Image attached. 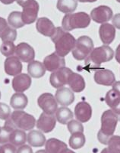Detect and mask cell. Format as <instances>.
<instances>
[{
    "mask_svg": "<svg viewBox=\"0 0 120 153\" xmlns=\"http://www.w3.org/2000/svg\"><path fill=\"white\" fill-rule=\"evenodd\" d=\"M73 113L69 108L66 106H62L57 109L56 112V120L61 124H67L70 120H73Z\"/></svg>",
    "mask_w": 120,
    "mask_h": 153,
    "instance_id": "83f0119b",
    "label": "cell"
},
{
    "mask_svg": "<svg viewBox=\"0 0 120 153\" xmlns=\"http://www.w3.org/2000/svg\"><path fill=\"white\" fill-rule=\"evenodd\" d=\"M0 153H2V146H0Z\"/></svg>",
    "mask_w": 120,
    "mask_h": 153,
    "instance_id": "f907efd6",
    "label": "cell"
},
{
    "mask_svg": "<svg viewBox=\"0 0 120 153\" xmlns=\"http://www.w3.org/2000/svg\"><path fill=\"white\" fill-rule=\"evenodd\" d=\"M2 153H16L17 149L16 146L12 145V143H5L2 146Z\"/></svg>",
    "mask_w": 120,
    "mask_h": 153,
    "instance_id": "74e56055",
    "label": "cell"
},
{
    "mask_svg": "<svg viewBox=\"0 0 120 153\" xmlns=\"http://www.w3.org/2000/svg\"><path fill=\"white\" fill-rule=\"evenodd\" d=\"M72 72V70L65 67L52 72L50 76V84L56 89L64 87L68 84V79Z\"/></svg>",
    "mask_w": 120,
    "mask_h": 153,
    "instance_id": "52a82bcc",
    "label": "cell"
},
{
    "mask_svg": "<svg viewBox=\"0 0 120 153\" xmlns=\"http://www.w3.org/2000/svg\"><path fill=\"white\" fill-rule=\"evenodd\" d=\"M97 1V0H78V2H94Z\"/></svg>",
    "mask_w": 120,
    "mask_h": 153,
    "instance_id": "bcb514c9",
    "label": "cell"
},
{
    "mask_svg": "<svg viewBox=\"0 0 120 153\" xmlns=\"http://www.w3.org/2000/svg\"><path fill=\"white\" fill-rule=\"evenodd\" d=\"M28 75L34 78H40L46 73V69L41 62L37 61H32L28 65Z\"/></svg>",
    "mask_w": 120,
    "mask_h": 153,
    "instance_id": "d4e9b609",
    "label": "cell"
},
{
    "mask_svg": "<svg viewBox=\"0 0 120 153\" xmlns=\"http://www.w3.org/2000/svg\"><path fill=\"white\" fill-rule=\"evenodd\" d=\"M31 76L26 74H20L12 80V88L16 93H23L30 88Z\"/></svg>",
    "mask_w": 120,
    "mask_h": 153,
    "instance_id": "ac0fdd59",
    "label": "cell"
},
{
    "mask_svg": "<svg viewBox=\"0 0 120 153\" xmlns=\"http://www.w3.org/2000/svg\"><path fill=\"white\" fill-rule=\"evenodd\" d=\"M105 101L116 114L120 115V96L113 90L106 93Z\"/></svg>",
    "mask_w": 120,
    "mask_h": 153,
    "instance_id": "7402d4cb",
    "label": "cell"
},
{
    "mask_svg": "<svg viewBox=\"0 0 120 153\" xmlns=\"http://www.w3.org/2000/svg\"><path fill=\"white\" fill-rule=\"evenodd\" d=\"M51 39L55 45L56 53L62 57L72 52L76 42V39L72 34L65 31L61 27H57Z\"/></svg>",
    "mask_w": 120,
    "mask_h": 153,
    "instance_id": "6da1fadb",
    "label": "cell"
},
{
    "mask_svg": "<svg viewBox=\"0 0 120 153\" xmlns=\"http://www.w3.org/2000/svg\"><path fill=\"white\" fill-rule=\"evenodd\" d=\"M78 0H58L56 7L62 13L69 14L77 9Z\"/></svg>",
    "mask_w": 120,
    "mask_h": 153,
    "instance_id": "f1b7e54d",
    "label": "cell"
},
{
    "mask_svg": "<svg viewBox=\"0 0 120 153\" xmlns=\"http://www.w3.org/2000/svg\"><path fill=\"white\" fill-rule=\"evenodd\" d=\"M16 153H33V150L28 145H23L18 149Z\"/></svg>",
    "mask_w": 120,
    "mask_h": 153,
    "instance_id": "f35d334b",
    "label": "cell"
},
{
    "mask_svg": "<svg viewBox=\"0 0 120 153\" xmlns=\"http://www.w3.org/2000/svg\"><path fill=\"white\" fill-rule=\"evenodd\" d=\"M4 69L5 74L9 76H17L22 71V65L17 56H10L5 59L4 62Z\"/></svg>",
    "mask_w": 120,
    "mask_h": 153,
    "instance_id": "5bb4252c",
    "label": "cell"
},
{
    "mask_svg": "<svg viewBox=\"0 0 120 153\" xmlns=\"http://www.w3.org/2000/svg\"><path fill=\"white\" fill-rule=\"evenodd\" d=\"M16 46L14 42H3L0 47V51L5 57H10L15 53Z\"/></svg>",
    "mask_w": 120,
    "mask_h": 153,
    "instance_id": "d6a6232c",
    "label": "cell"
},
{
    "mask_svg": "<svg viewBox=\"0 0 120 153\" xmlns=\"http://www.w3.org/2000/svg\"><path fill=\"white\" fill-rule=\"evenodd\" d=\"M10 119L18 129L30 131L36 126L34 117L22 110H15L10 116Z\"/></svg>",
    "mask_w": 120,
    "mask_h": 153,
    "instance_id": "8992f818",
    "label": "cell"
},
{
    "mask_svg": "<svg viewBox=\"0 0 120 153\" xmlns=\"http://www.w3.org/2000/svg\"><path fill=\"white\" fill-rule=\"evenodd\" d=\"M115 58L117 62L120 64V44L118 45V47H117L116 50Z\"/></svg>",
    "mask_w": 120,
    "mask_h": 153,
    "instance_id": "7bdbcfd3",
    "label": "cell"
},
{
    "mask_svg": "<svg viewBox=\"0 0 120 153\" xmlns=\"http://www.w3.org/2000/svg\"><path fill=\"white\" fill-rule=\"evenodd\" d=\"M55 98L59 104L62 106H68L74 102L75 95L71 89L62 87L56 91Z\"/></svg>",
    "mask_w": 120,
    "mask_h": 153,
    "instance_id": "e0dca14e",
    "label": "cell"
},
{
    "mask_svg": "<svg viewBox=\"0 0 120 153\" xmlns=\"http://www.w3.org/2000/svg\"><path fill=\"white\" fill-rule=\"evenodd\" d=\"M28 103V97L23 93H15L12 96L10 100L11 106L16 110H24Z\"/></svg>",
    "mask_w": 120,
    "mask_h": 153,
    "instance_id": "4316f807",
    "label": "cell"
},
{
    "mask_svg": "<svg viewBox=\"0 0 120 153\" xmlns=\"http://www.w3.org/2000/svg\"><path fill=\"white\" fill-rule=\"evenodd\" d=\"M8 23L12 28H21L24 26V23L22 20L21 12H12L8 17Z\"/></svg>",
    "mask_w": 120,
    "mask_h": 153,
    "instance_id": "1f68e13d",
    "label": "cell"
},
{
    "mask_svg": "<svg viewBox=\"0 0 120 153\" xmlns=\"http://www.w3.org/2000/svg\"><path fill=\"white\" fill-rule=\"evenodd\" d=\"M15 54L20 61L25 63L34 61L35 57L34 49L25 42H21L16 46Z\"/></svg>",
    "mask_w": 120,
    "mask_h": 153,
    "instance_id": "7c38bea8",
    "label": "cell"
},
{
    "mask_svg": "<svg viewBox=\"0 0 120 153\" xmlns=\"http://www.w3.org/2000/svg\"><path fill=\"white\" fill-rule=\"evenodd\" d=\"M36 28L37 31L41 35L51 38L55 33L56 28L50 19L46 17L38 19L36 23Z\"/></svg>",
    "mask_w": 120,
    "mask_h": 153,
    "instance_id": "ffe728a7",
    "label": "cell"
},
{
    "mask_svg": "<svg viewBox=\"0 0 120 153\" xmlns=\"http://www.w3.org/2000/svg\"><path fill=\"white\" fill-rule=\"evenodd\" d=\"M62 153H75V152L74 151H72V150H70V149H65V150H64L63 152H62Z\"/></svg>",
    "mask_w": 120,
    "mask_h": 153,
    "instance_id": "7dc6e473",
    "label": "cell"
},
{
    "mask_svg": "<svg viewBox=\"0 0 120 153\" xmlns=\"http://www.w3.org/2000/svg\"><path fill=\"white\" fill-rule=\"evenodd\" d=\"M100 153H110V152H109L107 148H105V149H103V150H102V152Z\"/></svg>",
    "mask_w": 120,
    "mask_h": 153,
    "instance_id": "681fc988",
    "label": "cell"
},
{
    "mask_svg": "<svg viewBox=\"0 0 120 153\" xmlns=\"http://www.w3.org/2000/svg\"><path fill=\"white\" fill-rule=\"evenodd\" d=\"M37 103L43 113L48 114H54L58 109V103L55 97L50 93H45L40 96Z\"/></svg>",
    "mask_w": 120,
    "mask_h": 153,
    "instance_id": "ba28073f",
    "label": "cell"
},
{
    "mask_svg": "<svg viewBox=\"0 0 120 153\" xmlns=\"http://www.w3.org/2000/svg\"><path fill=\"white\" fill-rule=\"evenodd\" d=\"M39 12V4L36 0H32L23 7L21 17L24 24L30 25L34 22Z\"/></svg>",
    "mask_w": 120,
    "mask_h": 153,
    "instance_id": "30bf717a",
    "label": "cell"
},
{
    "mask_svg": "<svg viewBox=\"0 0 120 153\" xmlns=\"http://www.w3.org/2000/svg\"><path fill=\"white\" fill-rule=\"evenodd\" d=\"M9 26H8L7 21L5 19H3V18L0 17V38L2 37L3 32Z\"/></svg>",
    "mask_w": 120,
    "mask_h": 153,
    "instance_id": "ab89813d",
    "label": "cell"
},
{
    "mask_svg": "<svg viewBox=\"0 0 120 153\" xmlns=\"http://www.w3.org/2000/svg\"><path fill=\"white\" fill-rule=\"evenodd\" d=\"M119 120H120V119H119Z\"/></svg>",
    "mask_w": 120,
    "mask_h": 153,
    "instance_id": "11a10c76",
    "label": "cell"
},
{
    "mask_svg": "<svg viewBox=\"0 0 120 153\" xmlns=\"http://www.w3.org/2000/svg\"><path fill=\"white\" fill-rule=\"evenodd\" d=\"M94 49V42L90 37H79L75 42V45L72 51V56L77 61H83L86 59L88 56Z\"/></svg>",
    "mask_w": 120,
    "mask_h": 153,
    "instance_id": "5b68a950",
    "label": "cell"
},
{
    "mask_svg": "<svg viewBox=\"0 0 120 153\" xmlns=\"http://www.w3.org/2000/svg\"><path fill=\"white\" fill-rule=\"evenodd\" d=\"M91 23V16L86 12L66 14L62 19V28L65 31H70L77 28H85Z\"/></svg>",
    "mask_w": 120,
    "mask_h": 153,
    "instance_id": "277c9868",
    "label": "cell"
},
{
    "mask_svg": "<svg viewBox=\"0 0 120 153\" xmlns=\"http://www.w3.org/2000/svg\"><path fill=\"white\" fill-rule=\"evenodd\" d=\"M31 1H32V0H17L16 2H17V3L20 6H21V7L23 8L24 5L28 4L30 2H31Z\"/></svg>",
    "mask_w": 120,
    "mask_h": 153,
    "instance_id": "ee69618b",
    "label": "cell"
},
{
    "mask_svg": "<svg viewBox=\"0 0 120 153\" xmlns=\"http://www.w3.org/2000/svg\"><path fill=\"white\" fill-rule=\"evenodd\" d=\"M94 78L97 84L100 85L113 86L116 82L115 74L112 71L107 69L97 70Z\"/></svg>",
    "mask_w": 120,
    "mask_h": 153,
    "instance_id": "2e32d148",
    "label": "cell"
},
{
    "mask_svg": "<svg viewBox=\"0 0 120 153\" xmlns=\"http://www.w3.org/2000/svg\"><path fill=\"white\" fill-rule=\"evenodd\" d=\"M99 35L101 42L105 45H108L115 39L116 28L110 23H103L100 27Z\"/></svg>",
    "mask_w": 120,
    "mask_h": 153,
    "instance_id": "d6986e66",
    "label": "cell"
},
{
    "mask_svg": "<svg viewBox=\"0 0 120 153\" xmlns=\"http://www.w3.org/2000/svg\"><path fill=\"white\" fill-rule=\"evenodd\" d=\"M67 127L71 134L84 132V127H83L82 124L81 123V122L78 121V120H70L67 123Z\"/></svg>",
    "mask_w": 120,
    "mask_h": 153,
    "instance_id": "d590c367",
    "label": "cell"
},
{
    "mask_svg": "<svg viewBox=\"0 0 120 153\" xmlns=\"http://www.w3.org/2000/svg\"><path fill=\"white\" fill-rule=\"evenodd\" d=\"M65 149H67V145L55 138L48 139L45 143V150L48 153H62Z\"/></svg>",
    "mask_w": 120,
    "mask_h": 153,
    "instance_id": "603a6c76",
    "label": "cell"
},
{
    "mask_svg": "<svg viewBox=\"0 0 120 153\" xmlns=\"http://www.w3.org/2000/svg\"><path fill=\"white\" fill-rule=\"evenodd\" d=\"M56 124V118L54 114L43 113L37 121V127L42 132L49 133L54 129Z\"/></svg>",
    "mask_w": 120,
    "mask_h": 153,
    "instance_id": "8fae6325",
    "label": "cell"
},
{
    "mask_svg": "<svg viewBox=\"0 0 120 153\" xmlns=\"http://www.w3.org/2000/svg\"><path fill=\"white\" fill-rule=\"evenodd\" d=\"M27 141L29 146L33 147H41L46 143V137L42 132L32 130L27 135Z\"/></svg>",
    "mask_w": 120,
    "mask_h": 153,
    "instance_id": "cb8c5ba5",
    "label": "cell"
},
{
    "mask_svg": "<svg viewBox=\"0 0 120 153\" xmlns=\"http://www.w3.org/2000/svg\"><path fill=\"white\" fill-rule=\"evenodd\" d=\"M11 110L7 104L0 103V120H6L10 117Z\"/></svg>",
    "mask_w": 120,
    "mask_h": 153,
    "instance_id": "8d00e7d4",
    "label": "cell"
},
{
    "mask_svg": "<svg viewBox=\"0 0 120 153\" xmlns=\"http://www.w3.org/2000/svg\"><path fill=\"white\" fill-rule=\"evenodd\" d=\"M17 129L15 124L9 117L8 120H5V123L2 127H1L0 130V144H5L9 143V137L12 131Z\"/></svg>",
    "mask_w": 120,
    "mask_h": 153,
    "instance_id": "484cf974",
    "label": "cell"
},
{
    "mask_svg": "<svg viewBox=\"0 0 120 153\" xmlns=\"http://www.w3.org/2000/svg\"><path fill=\"white\" fill-rule=\"evenodd\" d=\"M0 1H1L2 3L5 4V5H10V4L13 3V2H15L17 0H0Z\"/></svg>",
    "mask_w": 120,
    "mask_h": 153,
    "instance_id": "f6af8a7d",
    "label": "cell"
},
{
    "mask_svg": "<svg viewBox=\"0 0 120 153\" xmlns=\"http://www.w3.org/2000/svg\"><path fill=\"white\" fill-rule=\"evenodd\" d=\"M112 24L116 28L120 29V13L115 15L112 19Z\"/></svg>",
    "mask_w": 120,
    "mask_h": 153,
    "instance_id": "60d3db41",
    "label": "cell"
},
{
    "mask_svg": "<svg viewBox=\"0 0 120 153\" xmlns=\"http://www.w3.org/2000/svg\"><path fill=\"white\" fill-rule=\"evenodd\" d=\"M75 115L78 121L87 123L92 117V108L88 103L85 101H81L75 107Z\"/></svg>",
    "mask_w": 120,
    "mask_h": 153,
    "instance_id": "9a60e30c",
    "label": "cell"
},
{
    "mask_svg": "<svg viewBox=\"0 0 120 153\" xmlns=\"http://www.w3.org/2000/svg\"><path fill=\"white\" fill-rule=\"evenodd\" d=\"M112 90H113L116 94H118L120 96V81H116L113 84V89Z\"/></svg>",
    "mask_w": 120,
    "mask_h": 153,
    "instance_id": "b9f144b4",
    "label": "cell"
},
{
    "mask_svg": "<svg viewBox=\"0 0 120 153\" xmlns=\"http://www.w3.org/2000/svg\"><path fill=\"white\" fill-rule=\"evenodd\" d=\"M35 153H48L46 150H38L37 152H36Z\"/></svg>",
    "mask_w": 120,
    "mask_h": 153,
    "instance_id": "c3c4849f",
    "label": "cell"
},
{
    "mask_svg": "<svg viewBox=\"0 0 120 153\" xmlns=\"http://www.w3.org/2000/svg\"><path fill=\"white\" fill-rule=\"evenodd\" d=\"M86 142L85 136L83 132H76L71 134L69 139V146L73 149H78L82 148Z\"/></svg>",
    "mask_w": 120,
    "mask_h": 153,
    "instance_id": "4dcf8cb0",
    "label": "cell"
},
{
    "mask_svg": "<svg viewBox=\"0 0 120 153\" xmlns=\"http://www.w3.org/2000/svg\"><path fill=\"white\" fill-rule=\"evenodd\" d=\"M114 57V51L108 45L94 48L85 59V65L89 69L99 68L101 64L111 61Z\"/></svg>",
    "mask_w": 120,
    "mask_h": 153,
    "instance_id": "3957f363",
    "label": "cell"
},
{
    "mask_svg": "<svg viewBox=\"0 0 120 153\" xmlns=\"http://www.w3.org/2000/svg\"><path fill=\"white\" fill-rule=\"evenodd\" d=\"M116 1H117V2H120V0H116Z\"/></svg>",
    "mask_w": 120,
    "mask_h": 153,
    "instance_id": "816d5d0a",
    "label": "cell"
},
{
    "mask_svg": "<svg viewBox=\"0 0 120 153\" xmlns=\"http://www.w3.org/2000/svg\"><path fill=\"white\" fill-rule=\"evenodd\" d=\"M108 149L110 153H120V136H113L109 139L107 143Z\"/></svg>",
    "mask_w": 120,
    "mask_h": 153,
    "instance_id": "836d02e7",
    "label": "cell"
},
{
    "mask_svg": "<svg viewBox=\"0 0 120 153\" xmlns=\"http://www.w3.org/2000/svg\"><path fill=\"white\" fill-rule=\"evenodd\" d=\"M17 38V31L15 28L8 27L2 34V42H14Z\"/></svg>",
    "mask_w": 120,
    "mask_h": 153,
    "instance_id": "e575fe53",
    "label": "cell"
},
{
    "mask_svg": "<svg viewBox=\"0 0 120 153\" xmlns=\"http://www.w3.org/2000/svg\"><path fill=\"white\" fill-rule=\"evenodd\" d=\"M113 16V10L106 5H100L93 9L91 12V18L93 21L100 24H103L109 22Z\"/></svg>",
    "mask_w": 120,
    "mask_h": 153,
    "instance_id": "9c48e42d",
    "label": "cell"
},
{
    "mask_svg": "<svg viewBox=\"0 0 120 153\" xmlns=\"http://www.w3.org/2000/svg\"><path fill=\"white\" fill-rule=\"evenodd\" d=\"M0 99H1V92H0Z\"/></svg>",
    "mask_w": 120,
    "mask_h": 153,
    "instance_id": "f5cc1de1",
    "label": "cell"
},
{
    "mask_svg": "<svg viewBox=\"0 0 120 153\" xmlns=\"http://www.w3.org/2000/svg\"><path fill=\"white\" fill-rule=\"evenodd\" d=\"M0 130H1V127H0Z\"/></svg>",
    "mask_w": 120,
    "mask_h": 153,
    "instance_id": "db71d44e",
    "label": "cell"
},
{
    "mask_svg": "<svg viewBox=\"0 0 120 153\" xmlns=\"http://www.w3.org/2000/svg\"><path fill=\"white\" fill-rule=\"evenodd\" d=\"M118 120V116L112 110H106L102 114L101 128L97 133V139L100 143L107 145L109 139L115 132Z\"/></svg>",
    "mask_w": 120,
    "mask_h": 153,
    "instance_id": "7a4b0ae2",
    "label": "cell"
},
{
    "mask_svg": "<svg viewBox=\"0 0 120 153\" xmlns=\"http://www.w3.org/2000/svg\"><path fill=\"white\" fill-rule=\"evenodd\" d=\"M68 84L73 92L80 93L85 88V81L81 75L72 72L68 79Z\"/></svg>",
    "mask_w": 120,
    "mask_h": 153,
    "instance_id": "44dd1931",
    "label": "cell"
},
{
    "mask_svg": "<svg viewBox=\"0 0 120 153\" xmlns=\"http://www.w3.org/2000/svg\"><path fill=\"white\" fill-rule=\"evenodd\" d=\"M27 141V134L21 129H15L12 131L9 137V143L14 145L16 147H20L25 144Z\"/></svg>",
    "mask_w": 120,
    "mask_h": 153,
    "instance_id": "f546056e",
    "label": "cell"
},
{
    "mask_svg": "<svg viewBox=\"0 0 120 153\" xmlns=\"http://www.w3.org/2000/svg\"><path fill=\"white\" fill-rule=\"evenodd\" d=\"M43 65L46 71L53 72L60 68H64L65 65V61L64 57H61L56 52L46 56L43 60Z\"/></svg>",
    "mask_w": 120,
    "mask_h": 153,
    "instance_id": "4fadbf2b",
    "label": "cell"
}]
</instances>
